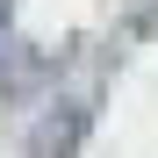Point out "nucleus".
<instances>
[{
  "label": "nucleus",
  "mask_w": 158,
  "mask_h": 158,
  "mask_svg": "<svg viewBox=\"0 0 158 158\" xmlns=\"http://www.w3.org/2000/svg\"><path fill=\"white\" fill-rule=\"evenodd\" d=\"M79 129H86V108H65V115H50L36 137H29V158H72Z\"/></svg>",
  "instance_id": "obj_1"
},
{
  "label": "nucleus",
  "mask_w": 158,
  "mask_h": 158,
  "mask_svg": "<svg viewBox=\"0 0 158 158\" xmlns=\"http://www.w3.org/2000/svg\"><path fill=\"white\" fill-rule=\"evenodd\" d=\"M7 22H15V0H0V29H7Z\"/></svg>",
  "instance_id": "obj_2"
}]
</instances>
